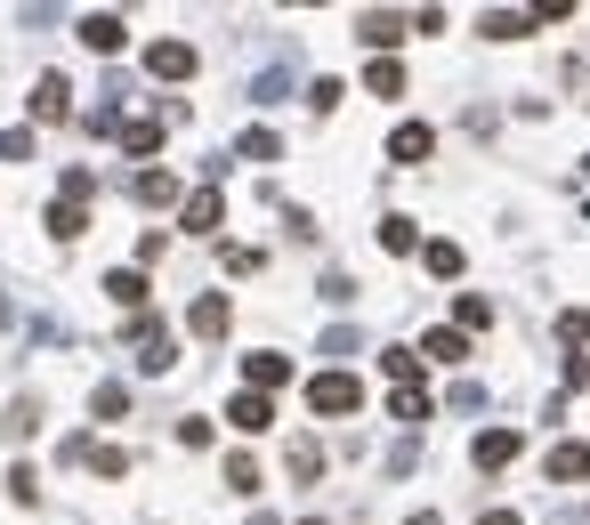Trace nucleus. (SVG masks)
Listing matches in <instances>:
<instances>
[{
  "mask_svg": "<svg viewBox=\"0 0 590 525\" xmlns=\"http://www.w3.org/2000/svg\"><path fill=\"white\" fill-rule=\"evenodd\" d=\"M308 405H316L323 420L364 412V381H356V372H316V381H308Z\"/></svg>",
  "mask_w": 590,
  "mask_h": 525,
  "instance_id": "f257e3e1",
  "label": "nucleus"
},
{
  "mask_svg": "<svg viewBox=\"0 0 590 525\" xmlns=\"http://www.w3.org/2000/svg\"><path fill=\"white\" fill-rule=\"evenodd\" d=\"M130 355H138V372H170V364H178L170 324H154V315H130Z\"/></svg>",
  "mask_w": 590,
  "mask_h": 525,
  "instance_id": "f03ea898",
  "label": "nucleus"
},
{
  "mask_svg": "<svg viewBox=\"0 0 590 525\" xmlns=\"http://www.w3.org/2000/svg\"><path fill=\"white\" fill-rule=\"evenodd\" d=\"M66 460H81V469H97V477H130V453L97 445V436H66Z\"/></svg>",
  "mask_w": 590,
  "mask_h": 525,
  "instance_id": "7ed1b4c3",
  "label": "nucleus"
},
{
  "mask_svg": "<svg viewBox=\"0 0 590 525\" xmlns=\"http://www.w3.org/2000/svg\"><path fill=\"white\" fill-rule=\"evenodd\" d=\"M73 33H81V49H97V57H114V49H121V40H130V25H121V16H114V9H90V16H81V25H73Z\"/></svg>",
  "mask_w": 590,
  "mask_h": 525,
  "instance_id": "20e7f679",
  "label": "nucleus"
},
{
  "mask_svg": "<svg viewBox=\"0 0 590 525\" xmlns=\"http://www.w3.org/2000/svg\"><path fill=\"white\" fill-rule=\"evenodd\" d=\"M243 381H251V396H275L283 381H292V355H275V348L243 355Z\"/></svg>",
  "mask_w": 590,
  "mask_h": 525,
  "instance_id": "39448f33",
  "label": "nucleus"
},
{
  "mask_svg": "<svg viewBox=\"0 0 590 525\" xmlns=\"http://www.w3.org/2000/svg\"><path fill=\"white\" fill-rule=\"evenodd\" d=\"M219 219H227V202H219V186H194V195L178 202V226H187V235H211Z\"/></svg>",
  "mask_w": 590,
  "mask_h": 525,
  "instance_id": "423d86ee",
  "label": "nucleus"
},
{
  "mask_svg": "<svg viewBox=\"0 0 590 525\" xmlns=\"http://www.w3.org/2000/svg\"><path fill=\"white\" fill-rule=\"evenodd\" d=\"M227 324H235V307L219 300V291H202V300L187 307V331H194V340H227Z\"/></svg>",
  "mask_w": 590,
  "mask_h": 525,
  "instance_id": "0eeeda50",
  "label": "nucleus"
},
{
  "mask_svg": "<svg viewBox=\"0 0 590 525\" xmlns=\"http://www.w3.org/2000/svg\"><path fill=\"white\" fill-rule=\"evenodd\" d=\"M404 33H413V25H404L397 9H364V16H356V40H364V49H397Z\"/></svg>",
  "mask_w": 590,
  "mask_h": 525,
  "instance_id": "6e6552de",
  "label": "nucleus"
},
{
  "mask_svg": "<svg viewBox=\"0 0 590 525\" xmlns=\"http://www.w3.org/2000/svg\"><path fill=\"white\" fill-rule=\"evenodd\" d=\"M146 73H154V81H187V73H194V40H154V49H146Z\"/></svg>",
  "mask_w": 590,
  "mask_h": 525,
  "instance_id": "1a4fd4ad",
  "label": "nucleus"
},
{
  "mask_svg": "<svg viewBox=\"0 0 590 525\" xmlns=\"http://www.w3.org/2000/svg\"><path fill=\"white\" fill-rule=\"evenodd\" d=\"M66 114H73L66 73H40V81H33V121H66Z\"/></svg>",
  "mask_w": 590,
  "mask_h": 525,
  "instance_id": "9d476101",
  "label": "nucleus"
},
{
  "mask_svg": "<svg viewBox=\"0 0 590 525\" xmlns=\"http://www.w3.org/2000/svg\"><path fill=\"white\" fill-rule=\"evenodd\" d=\"M518 445H526L518 429H485L477 445H470V460H477V469H510V460H518Z\"/></svg>",
  "mask_w": 590,
  "mask_h": 525,
  "instance_id": "9b49d317",
  "label": "nucleus"
},
{
  "mask_svg": "<svg viewBox=\"0 0 590 525\" xmlns=\"http://www.w3.org/2000/svg\"><path fill=\"white\" fill-rule=\"evenodd\" d=\"M114 138H121V154H130V162H146V154H162V121H154V114H138V121H121V130H114Z\"/></svg>",
  "mask_w": 590,
  "mask_h": 525,
  "instance_id": "f8f14e48",
  "label": "nucleus"
},
{
  "mask_svg": "<svg viewBox=\"0 0 590 525\" xmlns=\"http://www.w3.org/2000/svg\"><path fill=\"white\" fill-rule=\"evenodd\" d=\"M389 154H397V162H429V154H437V130H429V121H397Z\"/></svg>",
  "mask_w": 590,
  "mask_h": 525,
  "instance_id": "ddd939ff",
  "label": "nucleus"
},
{
  "mask_svg": "<svg viewBox=\"0 0 590 525\" xmlns=\"http://www.w3.org/2000/svg\"><path fill=\"white\" fill-rule=\"evenodd\" d=\"M477 33H485V40H518V33H534V9H485Z\"/></svg>",
  "mask_w": 590,
  "mask_h": 525,
  "instance_id": "4468645a",
  "label": "nucleus"
},
{
  "mask_svg": "<svg viewBox=\"0 0 590 525\" xmlns=\"http://www.w3.org/2000/svg\"><path fill=\"white\" fill-rule=\"evenodd\" d=\"M106 300L130 307V315H146V276H138V267H114V276H106Z\"/></svg>",
  "mask_w": 590,
  "mask_h": 525,
  "instance_id": "2eb2a0df",
  "label": "nucleus"
},
{
  "mask_svg": "<svg viewBox=\"0 0 590 525\" xmlns=\"http://www.w3.org/2000/svg\"><path fill=\"white\" fill-rule=\"evenodd\" d=\"M227 420H235L243 436H259V429H268V420H275V405H268V396H251V388H243L235 405H227Z\"/></svg>",
  "mask_w": 590,
  "mask_h": 525,
  "instance_id": "dca6fc26",
  "label": "nucleus"
},
{
  "mask_svg": "<svg viewBox=\"0 0 590 525\" xmlns=\"http://www.w3.org/2000/svg\"><path fill=\"white\" fill-rule=\"evenodd\" d=\"M283 469H292L299 486H316V477H323V445H316V436H292V453H283Z\"/></svg>",
  "mask_w": 590,
  "mask_h": 525,
  "instance_id": "f3484780",
  "label": "nucleus"
},
{
  "mask_svg": "<svg viewBox=\"0 0 590 525\" xmlns=\"http://www.w3.org/2000/svg\"><path fill=\"white\" fill-rule=\"evenodd\" d=\"M551 477L558 486H582L590 477V445H551Z\"/></svg>",
  "mask_w": 590,
  "mask_h": 525,
  "instance_id": "a211bd4d",
  "label": "nucleus"
},
{
  "mask_svg": "<svg viewBox=\"0 0 590 525\" xmlns=\"http://www.w3.org/2000/svg\"><path fill=\"white\" fill-rule=\"evenodd\" d=\"M49 235L57 243H81V235H90V210H81V202H49Z\"/></svg>",
  "mask_w": 590,
  "mask_h": 525,
  "instance_id": "6ab92c4d",
  "label": "nucleus"
},
{
  "mask_svg": "<svg viewBox=\"0 0 590 525\" xmlns=\"http://www.w3.org/2000/svg\"><path fill=\"white\" fill-rule=\"evenodd\" d=\"M380 372H389V388H421V355L413 348H380Z\"/></svg>",
  "mask_w": 590,
  "mask_h": 525,
  "instance_id": "aec40b11",
  "label": "nucleus"
},
{
  "mask_svg": "<svg viewBox=\"0 0 590 525\" xmlns=\"http://www.w3.org/2000/svg\"><path fill=\"white\" fill-rule=\"evenodd\" d=\"M413 355H429V364H461V355H470V340H461V331L445 324V331H429V340H421Z\"/></svg>",
  "mask_w": 590,
  "mask_h": 525,
  "instance_id": "412c9836",
  "label": "nucleus"
},
{
  "mask_svg": "<svg viewBox=\"0 0 590 525\" xmlns=\"http://www.w3.org/2000/svg\"><path fill=\"white\" fill-rule=\"evenodd\" d=\"M380 250H389V259H404V250H421V226L404 219V210H397V219H380Z\"/></svg>",
  "mask_w": 590,
  "mask_h": 525,
  "instance_id": "4be33fe9",
  "label": "nucleus"
},
{
  "mask_svg": "<svg viewBox=\"0 0 590 525\" xmlns=\"http://www.w3.org/2000/svg\"><path fill=\"white\" fill-rule=\"evenodd\" d=\"M130 195L162 210V202H178V178H170V171H138V178H130Z\"/></svg>",
  "mask_w": 590,
  "mask_h": 525,
  "instance_id": "5701e85b",
  "label": "nucleus"
},
{
  "mask_svg": "<svg viewBox=\"0 0 590 525\" xmlns=\"http://www.w3.org/2000/svg\"><path fill=\"white\" fill-rule=\"evenodd\" d=\"M485 324H494V307H485L477 291H461V300H453V331L470 340V331H485Z\"/></svg>",
  "mask_w": 590,
  "mask_h": 525,
  "instance_id": "b1692460",
  "label": "nucleus"
},
{
  "mask_svg": "<svg viewBox=\"0 0 590 525\" xmlns=\"http://www.w3.org/2000/svg\"><path fill=\"white\" fill-rule=\"evenodd\" d=\"M389 412L404 429H421V420H429V388H389Z\"/></svg>",
  "mask_w": 590,
  "mask_h": 525,
  "instance_id": "393cba45",
  "label": "nucleus"
},
{
  "mask_svg": "<svg viewBox=\"0 0 590 525\" xmlns=\"http://www.w3.org/2000/svg\"><path fill=\"white\" fill-rule=\"evenodd\" d=\"M364 90H373V97H404V66H397V57H373V73H364Z\"/></svg>",
  "mask_w": 590,
  "mask_h": 525,
  "instance_id": "a878e982",
  "label": "nucleus"
},
{
  "mask_svg": "<svg viewBox=\"0 0 590 525\" xmlns=\"http://www.w3.org/2000/svg\"><path fill=\"white\" fill-rule=\"evenodd\" d=\"M235 154H243V162H283V138H275V130H243Z\"/></svg>",
  "mask_w": 590,
  "mask_h": 525,
  "instance_id": "bb28decb",
  "label": "nucleus"
},
{
  "mask_svg": "<svg viewBox=\"0 0 590 525\" xmlns=\"http://www.w3.org/2000/svg\"><path fill=\"white\" fill-rule=\"evenodd\" d=\"M421 259H429V276H445V283L461 276V243H421Z\"/></svg>",
  "mask_w": 590,
  "mask_h": 525,
  "instance_id": "cd10ccee",
  "label": "nucleus"
},
{
  "mask_svg": "<svg viewBox=\"0 0 590 525\" xmlns=\"http://www.w3.org/2000/svg\"><path fill=\"white\" fill-rule=\"evenodd\" d=\"M90 195H97V171H66V178H57V202H81V210H90Z\"/></svg>",
  "mask_w": 590,
  "mask_h": 525,
  "instance_id": "c85d7f7f",
  "label": "nucleus"
},
{
  "mask_svg": "<svg viewBox=\"0 0 590 525\" xmlns=\"http://www.w3.org/2000/svg\"><path fill=\"white\" fill-rule=\"evenodd\" d=\"M90 412H97V420H121V412H130V388H121V381H106V388L90 396Z\"/></svg>",
  "mask_w": 590,
  "mask_h": 525,
  "instance_id": "c756f323",
  "label": "nucleus"
},
{
  "mask_svg": "<svg viewBox=\"0 0 590 525\" xmlns=\"http://www.w3.org/2000/svg\"><path fill=\"white\" fill-rule=\"evenodd\" d=\"M227 493H259V460H251V453L227 460Z\"/></svg>",
  "mask_w": 590,
  "mask_h": 525,
  "instance_id": "7c9ffc66",
  "label": "nucleus"
},
{
  "mask_svg": "<svg viewBox=\"0 0 590 525\" xmlns=\"http://www.w3.org/2000/svg\"><path fill=\"white\" fill-rule=\"evenodd\" d=\"M283 90H292V73H283V66H268V73H259V81H251V97H259V105H275Z\"/></svg>",
  "mask_w": 590,
  "mask_h": 525,
  "instance_id": "2f4dec72",
  "label": "nucleus"
},
{
  "mask_svg": "<svg viewBox=\"0 0 590 525\" xmlns=\"http://www.w3.org/2000/svg\"><path fill=\"white\" fill-rule=\"evenodd\" d=\"M40 429V405H33V396H16V405H9V436H33Z\"/></svg>",
  "mask_w": 590,
  "mask_h": 525,
  "instance_id": "473e14b6",
  "label": "nucleus"
},
{
  "mask_svg": "<svg viewBox=\"0 0 590 525\" xmlns=\"http://www.w3.org/2000/svg\"><path fill=\"white\" fill-rule=\"evenodd\" d=\"M558 340H566V348H582V340H590V315H582V307H566V315H558Z\"/></svg>",
  "mask_w": 590,
  "mask_h": 525,
  "instance_id": "72a5a7b5",
  "label": "nucleus"
},
{
  "mask_svg": "<svg viewBox=\"0 0 590 525\" xmlns=\"http://www.w3.org/2000/svg\"><path fill=\"white\" fill-rule=\"evenodd\" d=\"M0 162H33V130H0Z\"/></svg>",
  "mask_w": 590,
  "mask_h": 525,
  "instance_id": "f704fd0d",
  "label": "nucleus"
},
{
  "mask_svg": "<svg viewBox=\"0 0 590 525\" xmlns=\"http://www.w3.org/2000/svg\"><path fill=\"white\" fill-rule=\"evenodd\" d=\"M9 493H16V501L33 510V501H40V477H33V469H9Z\"/></svg>",
  "mask_w": 590,
  "mask_h": 525,
  "instance_id": "c9c22d12",
  "label": "nucleus"
},
{
  "mask_svg": "<svg viewBox=\"0 0 590 525\" xmlns=\"http://www.w3.org/2000/svg\"><path fill=\"white\" fill-rule=\"evenodd\" d=\"M485 525H518V510H485Z\"/></svg>",
  "mask_w": 590,
  "mask_h": 525,
  "instance_id": "e433bc0d",
  "label": "nucleus"
}]
</instances>
